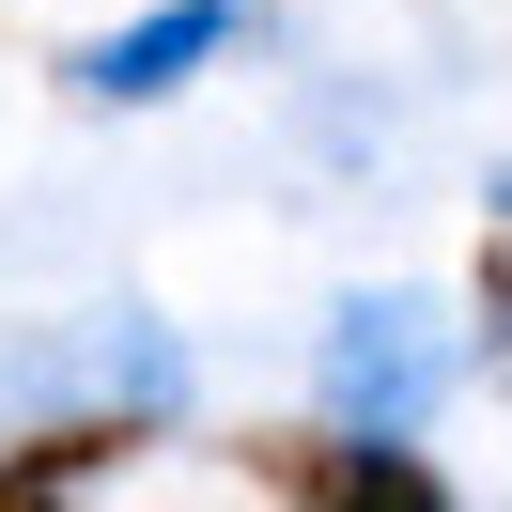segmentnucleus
I'll return each mask as SVG.
<instances>
[{"label": "nucleus", "mask_w": 512, "mask_h": 512, "mask_svg": "<svg viewBox=\"0 0 512 512\" xmlns=\"http://www.w3.org/2000/svg\"><path fill=\"white\" fill-rule=\"evenodd\" d=\"M311 373H326V419H342V435H419V419L450 404L435 295H404V280L342 295V311H326V342H311Z\"/></svg>", "instance_id": "1"}, {"label": "nucleus", "mask_w": 512, "mask_h": 512, "mask_svg": "<svg viewBox=\"0 0 512 512\" xmlns=\"http://www.w3.org/2000/svg\"><path fill=\"white\" fill-rule=\"evenodd\" d=\"M218 47H233V0H156L140 32H94V47H78V94H94V109H156V94H187Z\"/></svg>", "instance_id": "2"}, {"label": "nucleus", "mask_w": 512, "mask_h": 512, "mask_svg": "<svg viewBox=\"0 0 512 512\" xmlns=\"http://www.w3.org/2000/svg\"><path fill=\"white\" fill-rule=\"evenodd\" d=\"M280 481H295V512H450V481L419 466V435H295L280 450Z\"/></svg>", "instance_id": "3"}, {"label": "nucleus", "mask_w": 512, "mask_h": 512, "mask_svg": "<svg viewBox=\"0 0 512 512\" xmlns=\"http://www.w3.org/2000/svg\"><path fill=\"white\" fill-rule=\"evenodd\" d=\"M125 450H140V419H47V435L0 450V512H78V481L125 466Z\"/></svg>", "instance_id": "4"}, {"label": "nucleus", "mask_w": 512, "mask_h": 512, "mask_svg": "<svg viewBox=\"0 0 512 512\" xmlns=\"http://www.w3.org/2000/svg\"><path fill=\"white\" fill-rule=\"evenodd\" d=\"M481 357H497V388H512V233H481Z\"/></svg>", "instance_id": "5"}, {"label": "nucleus", "mask_w": 512, "mask_h": 512, "mask_svg": "<svg viewBox=\"0 0 512 512\" xmlns=\"http://www.w3.org/2000/svg\"><path fill=\"white\" fill-rule=\"evenodd\" d=\"M497 233H512V171H497Z\"/></svg>", "instance_id": "6"}]
</instances>
